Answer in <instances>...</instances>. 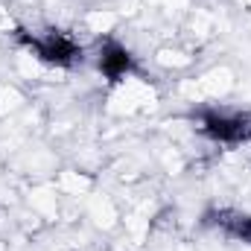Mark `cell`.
<instances>
[{"label":"cell","instance_id":"cell-1","mask_svg":"<svg viewBox=\"0 0 251 251\" xmlns=\"http://www.w3.org/2000/svg\"><path fill=\"white\" fill-rule=\"evenodd\" d=\"M26 47L44 59L50 64H59V67H67L76 59H82V47L76 44L73 35H67L62 29H47V32H32V35H24Z\"/></svg>","mask_w":251,"mask_h":251},{"label":"cell","instance_id":"cell-2","mask_svg":"<svg viewBox=\"0 0 251 251\" xmlns=\"http://www.w3.org/2000/svg\"><path fill=\"white\" fill-rule=\"evenodd\" d=\"M199 128H201L210 140H219V143H228V146H237V143L251 140V117L249 114L207 111V114H201Z\"/></svg>","mask_w":251,"mask_h":251},{"label":"cell","instance_id":"cell-3","mask_svg":"<svg viewBox=\"0 0 251 251\" xmlns=\"http://www.w3.org/2000/svg\"><path fill=\"white\" fill-rule=\"evenodd\" d=\"M204 222L213 225V228H219L225 237L251 243V216L249 213H240V210H210L204 216Z\"/></svg>","mask_w":251,"mask_h":251},{"label":"cell","instance_id":"cell-4","mask_svg":"<svg viewBox=\"0 0 251 251\" xmlns=\"http://www.w3.org/2000/svg\"><path fill=\"white\" fill-rule=\"evenodd\" d=\"M100 70H102L111 82L126 79V76L131 73V53H128L126 47H120V44L108 41V44L100 50Z\"/></svg>","mask_w":251,"mask_h":251}]
</instances>
